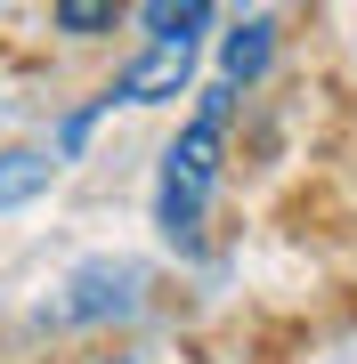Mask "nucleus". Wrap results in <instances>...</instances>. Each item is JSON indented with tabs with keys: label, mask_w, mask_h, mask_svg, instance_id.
I'll return each mask as SVG.
<instances>
[{
	"label": "nucleus",
	"mask_w": 357,
	"mask_h": 364,
	"mask_svg": "<svg viewBox=\"0 0 357 364\" xmlns=\"http://www.w3.org/2000/svg\"><path fill=\"white\" fill-rule=\"evenodd\" d=\"M227 81L219 90H203L195 122L162 146V186H155V227L171 235L179 251L203 243V210H212V186H219V138H227Z\"/></svg>",
	"instance_id": "obj_1"
},
{
	"label": "nucleus",
	"mask_w": 357,
	"mask_h": 364,
	"mask_svg": "<svg viewBox=\"0 0 357 364\" xmlns=\"http://www.w3.org/2000/svg\"><path fill=\"white\" fill-rule=\"evenodd\" d=\"M187 73H195V41H146V57H130L114 73L106 105H162L187 90Z\"/></svg>",
	"instance_id": "obj_2"
},
{
	"label": "nucleus",
	"mask_w": 357,
	"mask_h": 364,
	"mask_svg": "<svg viewBox=\"0 0 357 364\" xmlns=\"http://www.w3.org/2000/svg\"><path fill=\"white\" fill-rule=\"evenodd\" d=\"M49 178H57V154H41V146H16V154H0V210H9V203H33Z\"/></svg>",
	"instance_id": "obj_3"
},
{
	"label": "nucleus",
	"mask_w": 357,
	"mask_h": 364,
	"mask_svg": "<svg viewBox=\"0 0 357 364\" xmlns=\"http://www.w3.org/2000/svg\"><path fill=\"white\" fill-rule=\"evenodd\" d=\"M138 25L155 33V41H195L203 25H212V9H203V0H146Z\"/></svg>",
	"instance_id": "obj_4"
},
{
	"label": "nucleus",
	"mask_w": 357,
	"mask_h": 364,
	"mask_svg": "<svg viewBox=\"0 0 357 364\" xmlns=\"http://www.w3.org/2000/svg\"><path fill=\"white\" fill-rule=\"evenodd\" d=\"M268 49H276V25H268V16H252V25H236V33H227V81H252V73H260L268 65Z\"/></svg>",
	"instance_id": "obj_5"
},
{
	"label": "nucleus",
	"mask_w": 357,
	"mask_h": 364,
	"mask_svg": "<svg viewBox=\"0 0 357 364\" xmlns=\"http://www.w3.org/2000/svg\"><path fill=\"white\" fill-rule=\"evenodd\" d=\"M49 25L66 41H98V33L122 25V9H114V0H66V9H49Z\"/></svg>",
	"instance_id": "obj_6"
}]
</instances>
